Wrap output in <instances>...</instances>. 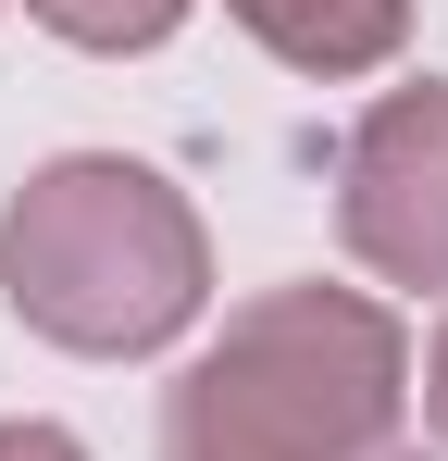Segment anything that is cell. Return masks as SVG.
I'll return each instance as SVG.
<instances>
[{
	"mask_svg": "<svg viewBox=\"0 0 448 461\" xmlns=\"http://www.w3.org/2000/svg\"><path fill=\"white\" fill-rule=\"evenodd\" d=\"M411 399L399 324L349 287H274L162 399V461H373Z\"/></svg>",
	"mask_w": 448,
	"mask_h": 461,
	"instance_id": "1",
	"label": "cell"
},
{
	"mask_svg": "<svg viewBox=\"0 0 448 461\" xmlns=\"http://www.w3.org/2000/svg\"><path fill=\"white\" fill-rule=\"evenodd\" d=\"M0 287H13V312L50 349L125 362V349H162L175 324H200L212 237H200V212L149 162L75 150V162H38L13 187V212H0Z\"/></svg>",
	"mask_w": 448,
	"mask_h": 461,
	"instance_id": "2",
	"label": "cell"
},
{
	"mask_svg": "<svg viewBox=\"0 0 448 461\" xmlns=\"http://www.w3.org/2000/svg\"><path fill=\"white\" fill-rule=\"evenodd\" d=\"M336 237L386 287H448V87L373 100L349 162H336Z\"/></svg>",
	"mask_w": 448,
	"mask_h": 461,
	"instance_id": "3",
	"label": "cell"
},
{
	"mask_svg": "<svg viewBox=\"0 0 448 461\" xmlns=\"http://www.w3.org/2000/svg\"><path fill=\"white\" fill-rule=\"evenodd\" d=\"M224 13L299 76H373L411 38V0H224Z\"/></svg>",
	"mask_w": 448,
	"mask_h": 461,
	"instance_id": "4",
	"label": "cell"
},
{
	"mask_svg": "<svg viewBox=\"0 0 448 461\" xmlns=\"http://www.w3.org/2000/svg\"><path fill=\"white\" fill-rule=\"evenodd\" d=\"M50 38H75V50H149V38H175V13L187 0H25Z\"/></svg>",
	"mask_w": 448,
	"mask_h": 461,
	"instance_id": "5",
	"label": "cell"
},
{
	"mask_svg": "<svg viewBox=\"0 0 448 461\" xmlns=\"http://www.w3.org/2000/svg\"><path fill=\"white\" fill-rule=\"evenodd\" d=\"M0 461H87L63 424H0Z\"/></svg>",
	"mask_w": 448,
	"mask_h": 461,
	"instance_id": "6",
	"label": "cell"
},
{
	"mask_svg": "<svg viewBox=\"0 0 448 461\" xmlns=\"http://www.w3.org/2000/svg\"><path fill=\"white\" fill-rule=\"evenodd\" d=\"M424 411H436V437H448V337H436V362H424Z\"/></svg>",
	"mask_w": 448,
	"mask_h": 461,
	"instance_id": "7",
	"label": "cell"
}]
</instances>
